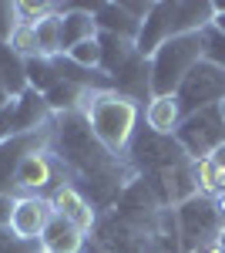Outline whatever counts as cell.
Here are the masks:
<instances>
[{"label": "cell", "instance_id": "ffe728a7", "mask_svg": "<svg viewBox=\"0 0 225 253\" xmlns=\"http://www.w3.org/2000/svg\"><path fill=\"white\" fill-rule=\"evenodd\" d=\"M24 68H27V88H34L37 95H47L57 81H61V78H57V71H54V61H51V58H40V54H34V58H24Z\"/></svg>", "mask_w": 225, "mask_h": 253}, {"label": "cell", "instance_id": "d6a6232c", "mask_svg": "<svg viewBox=\"0 0 225 253\" xmlns=\"http://www.w3.org/2000/svg\"><path fill=\"white\" fill-rule=\"evenodd\" d=\"M219 108H222V115H225V101H222V105H219Z\"/></svg>", "mask_w": 225, "mask_h": 253}, {"label": "cell", "instance_id": "52a82bcc", "mask_svg": "<svg viewBox=\"0 0 225 253\" xmlns=\"http://www.w3.org/2000/svg\"><path fill=\"white\" fill-rule=\"evenodd\" d=\"M175 142L185 149L188 159H208L219 145H225V115L222 108H202L195 115H185L178 132H175Z\"/></svg>", "mask_w": 225, "mask_h": 253}, {"label": "cell", "instance_id": "7402d4cb", "mask_svg": "<svg viewBox=\"0 0 225 253\" xmlns=\"http://www.w3.org/2000/svg\"><path fill=\"white\" fill-rule=\"evenodd\" d=\"M195 179H198V193L202 196H222L225 193V172L212 162V159H198L195 162Z\"/></svg>", "mask_w": 225, "mask_h": 253}, {"label": "cell", "instance_id": "8fae6325", "mask_svg": "<svg viewBox=\"0 0 225 253\" xmlns=\"http://www.w3.org/2000/svg\"><path fill=\"white\" fill-rule=\"evenodd\" d=\"M111 88L118 95L138 101V105H141V101L148 105L151 101V64H148V58L134 54L118 75H111Z\"/></svg>", "mask_w": 225, "mask_h": 253}, {"label": "cell", "instance_id": "cb8c5ba5", "mask_svg": "<svg viewBox=\"0 0 225 253\" xmlns=\"http://www.w3.org/2000/svg\"><path fill=\"white\" fill-rule=\"evenodd\" d=\"M10 47L17 51L20 58H34L37 54V34H34V27H24L20 24L17 31H14V38H10Z\"/></svg>", "mask_w": 225, "mask_h": 253}, {"label": "cell", "instance_id": "30bf717a", "mask_svg": "<svg viewBox=\"0 0 225 253\" xmlns=\"http://www.w3.org/2000/svg\"><path fill=\"white\" fill-rule=\"evenodd\" d=\"M54 122V112L47 105V98L37 95L34 88H27L20 98H14V135H27V132H40Z\"/></svg>", "mask_w": 225, "mask_h": 253}, {"label": "cell", "instance_id": "277c9868", "mask_svg": "<svg viewBox=\"0 0 225 253\" xmlns=\"http://www.w3.org/2000/svg\"><path fill=\"white\" fill-rule=\"evenodd\" d=\"M175 219H178V230H182V243L185 250H198V247H208V243H219V233H222L225 219L222 210L212 196H192L182 206H175Z\"/></svg>", "mask_w": 225, "mask_h": 253}, {"label": "cell", "instance_id": "f546056e", "mask_svg": "<svg viewBox=\"0 0 225 253\" xmlns=\"http://www.w3.org/2000/svg\"><path fill=\"white\" fill-rule=\"evenodd\" d=\"M192 253H222V247L219 243H208V247H198V250H192Z\"/></svg>", "mask_w": 225, "mask_h": 253}, {"label": "cell", "instance_id": "8992f818", "mask_svg": "<svg viewBox=\"0 0 225 253\" xmlns=\"http://www.w3.org/2000/svg\"><path fill=\"white\" fill-rule=\"evenodd\" d=\"M178 105H182V115H195L202 108H215L225 101V68L215 61H198L188 78L182 81V88L175 91Z\"/></svg>", "mask_w": 225, "mask_h": 253}, {"label": "cell", "instance_id": "5b68a950", "mask_svg": "<svg viewBox=\"0 0 225 253\" xmlns=\"http://www.w3.org/2000/svg\"><path fill=\"white\" fill-rule=\"evenodd\" d=\"M185 159V149L175 142V135H158L151 128H138L128 149V166L134 169V175H161Z\"/></svg>", "mask_w": 225, "mask_h": 253}, {"label": "cell", "instance_id": "7c38bea8", "mask_svg": "<svg viewBox=\"0 0 225 253\" xmlns=\"http://www.w3.org/2000/svg\"><path fill=\"white\" fill-rule=\"evenodd\" d=\"M97 3H101V0H97ZM97 3H74L67 14H61V54H67L81 41L97 38V24H94Z\"/></svg>", "mask_w": 225, "mask_h": 253}, {"label": "cell", "instance_id": "603a6c76", "mask_svg": "<svg viewBox=\"0 0 225 253\" xmlns=\"http://www.w3.org/2000/svg\"><path fill=\"white\" fill-rule=\"evenodd\" d=\"M64 58H71L74 64H81V68H101V44H97V38L81 41V44L71 47Z\"/></svg>", "mask_w": 225, "mask_h": 253}, {"label": "cell", "instance_id": "ba28073f", "mask_svg": "<svg viewBox=\"0 0 225 253\" xmlns=\"http://www.w3.org/2000/svg\"><path fill=\"white\" fill-rule=\"evenodd\" d=\"M51 149V125L40 132H27V135H10L0 142V196H17V172L24 159Z\"/></svg>", "mask_w": 225, "mask_h": 253}, {"label": "cell", "instance_id": "3957f363", "mask_svg": "<svg viewBox=\"0 0 225 253\" xmlns=\"http://www.w3.org/2000/svg\"><path fill=\"white\" fill-rule=\"evenodd\" d=\"M205 61V34H182V38L165 41L155 54L148 58L151 64V98L175 95L188 78V71Z\"/></svg>", "mask_w": 225, "mask_h": 253}, {"label": "cell", "instance_id": "4dcf8cb0", "mask_svg": "<svg viewBox=\"0 0 225 253\" xmlns=\"http://www.w3.org/2000/svg\"><path fill=\"white\" fill-rule=\"evenodd\" d=\"M219 247H222V253H225V226H222V233H219Z\"/></svg>", "mask_w": 225, "mask_h": 253}, {"label": "cell", "instance_id": "f1b7e54d", "mask_svg": "<svg viewBox=\"0 0 225 253\" xmlns=\"http://www.w3.org/2000/svg\"><path fill=\"white\" fill-rule=\"evenodd\" d=\"M10 101H14V98L7 95V88H3V78H0V108H7Z\"/></svg>", "mask_w": 225, "mask_h": 253}, {"label": "cell", "instance_id": "484cf974", "mask_svg": "<svg viewBox=\"0 0 225 253\" xmlns=\"http://www.w3.org/2000/svg\"><path fill=\"white\" fill-rule=\"evenodd\" d=\"M14 210H17V196H0V226H10Z\"/></svg>", "mask_w": 225, "mask_h": 253}, {"label": "cell", "instance_id": "5bb4252c", "mask_svg": "<svg viewBox=\"0 0 225 253\" xmlns=\"http://www.w3.org/2000/svg\"><path fill=\"white\" fill-rule=\"evenodd\" d=\"M84 243H88V233H81L61 213L51 216L47 230L40 233V253H84Z\"/></svg>", "mask_w": 225, "mask_h": 253}, {"label": "cell", "instance_id": "ac0fdd59", "mask_svg": "<svg viewBox=\"0 0 225 253\" xmlns=\"http://www.w3.org/2000/svg\"><path fill=\"white\" fill-rule=\"evenodd\" d=\"M151 253H188L182 243V230H178V219L175 210H161L155 219V230H151Z\"/></svg>", "mask_w": 225, "mask_h": 253}, {"label": "cell", "instance_id": "d6986e66", "mask_svg": "<svg viewBox=\"0 0 225 253\" xmlns=\"http://www.w3.org/2000/svg\"><path fill=\"white\" fill-rule=\"evenodd\" d=\"M0 78H3V88L10 98H20L27 91V68H24V58L10 44L0 41Z\"/></svg>", "mask_w": 225, "mask_h": 253}, {"label": "cell", "instance_id": "9a60e30c", "mask_svg": "<svg viewBox=\"0 0 225 253\" xmlns=\"http://www.w3.org/2000/svg\"><path fill=\"white\" fill-rule=\"evenodd\" d=\"M94 24H97V34H118L128 41H138L141 34V20H134L121 0H101L94 10Z\"/></svg>", "mask_w": 225, "mask_h": 253}, {"label": "cell", "instance_id": "9c48e42d", "mask_svg": "<svg viewBox=\"0 0 225 253\" xmlns=\"http://www.w3.org/2000/svg\"><path fill=\"white\" fill-rule=\"evenodd\" d=\"M51 216H54L51 199H44V196H17L10 233L17 236V240H27V243H40V233L47 230Z\"/></svg>", "mask_w": 225, "mask_h": 253}, {"label": "cell", "instance_id": "1f68e13d", "mask_svg": "<svg viewBox=\"0 0 225 253\" xmlns=\"http://www.w3.org/2000/svg\"><path fill=\"white\" fill-rule=\"evenodd\" d=\"M91 243H94V240H91ZM94 253H101V247H97V243H94Z\"/></svg>", "mask_w": 225, "mask_h": 253}, {"label": "cell", "instance_id": "7a4b0ae2", "mask_svg": "<svg viewBox=\"0 0 225 253\" xmlns=\"http://www.w3.org/2000/svg\"><path fill=\"white\" fill-rule=\"evenodd\" d=\"M212 20H215L212 0H195V3L161 0V3H151V14L141 24V34L134 41V47H138L141 58H151L165 41L182 38V34H198V31L212 27Z\"/></svg>", "mask_w": 225, "mask_h": 253}, {"label": "cell", "instance_id": "d4e9b609", "mask_svg": "<svg viewBox=\"0 0 225 253\" xmlns=\"http://www.w3.org/2000/svg\"><path fill=\"white\" fill-rule=\"evenodd\" d=\"M17 27H20L17 3L0 0V41H3V44H10V38H14V31H17Z\"/></svg>", "mask_w": 225, "mask_h": 253}, {"label": "cell", "instance_id": "4316f807", "mask_svg": "<svg viewBox=\"0 0 225 253\" xmlns=\"http://www.w3.org/2000/svg\"><path fill=\"white\" fill-rule=\"evenodd\" d=\"M14 240H17V236L10 233V226H0V253L7 250V247H14Z\"/></svg>", "mask_w": 225, "mask_h": 253}, {"label": "cell", "instance_id": "2e32d148", "mask_svg": "<svg viewBox=\"0 0 225 253\" xmlns=\"http://www.w3.org/2000/svg\"><path fill=\"white\" fill-rule=\"evenodd\" d=\"M182 105L175 95H161V98H151L145 105V128L158 132V135H175L178 125H182Z\"/></svg>", "mask_w": 225, "mask_h": 253}, {"label": "cell", "instance_id": "6da1fadb", "mask_svg": "<svg viewBox=\"0 0 225 253\" xmlns=\"http://www.w3.org/2000/svg\"><path fill=\"white\" fill-rule=\"evenodd\" d=\"M84 118L91 125L94 138L118 159H128L134 135L141 128V105L131 98L118 95L114 88L108 91H91L88 105H84Z\"/></svg>", "mask_w": 225, "mask_h": 253}, {"label": "cell", "instance_id": "4fadbf2b", "mask_svg": "<svg viewBox=\"0 0 225 253\" xmlns=\"http://www.w3.org/2000/svg\"><path fill=\"white\" fill-rule=\"evenodd\" d=\"M51 206H54V213H61L64 219H71L81 233H91L94 223H97V210H94L91 203L84 199V196L77 193L74 182H67V186H61L54 196H51Z\"/></svg>", "mask_w": 225, "mask_h": 253}, {"label": "cell", "instance_id": "e0dca14e", "mask_svg": "<svg viewBox=\"0 0 225 253\" xmlns=\"http://www.w3.org/2000/svg\"><path fill=\"white\" fill-rule=\"evenodd\" d=\"M97 44H101V71H104L108 78L118 75V71H121V68L138 54L134 41L118 38V34H97Z\"/></svg>", "mask_w": 225, "mask_h": 253}, {"label": "cell", "instance_id": "44dd1931", "mask_svg": "<svg viewBox=\"0 0 225 253\" xmlns=\"http://www.w3.org/2000/svg\"><path fill=\"white\" fill-rule=\"evenodd\" d=\"M37 34V54L40 58H57L61 54V14H47L34 27Z\"/></svg>", "mask_w": 225, "mask_h": 253}, {"label": "cell", "instance_id": "83f0119b", "mask_svg": "<svg viewBox=\"0 0 225 253\" xmlns=\"http://www.w3.org/2000/svg\"><path fill=\"white\" fill-rule=\"evenodd\" d=\"M208 159H212V162H215V166H219V169L225 172V145H219V149H215V152H212Z\"/></svg>", "mask_w": 225, "mask_h": 253}]
</instances>
